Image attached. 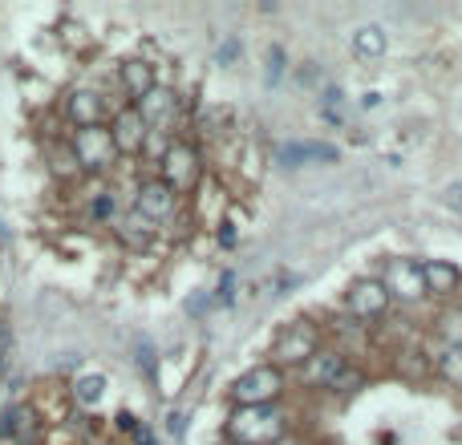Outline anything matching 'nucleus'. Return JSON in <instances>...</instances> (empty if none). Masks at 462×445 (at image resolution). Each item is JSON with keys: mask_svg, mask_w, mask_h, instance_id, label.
Returning <instances> with one entry per match:
<instances>
[{"mask_svg": "<svg viewBox=\"0 0 462 445\" xmlns=\"http://www.w3.org/2000/svg\"><path fill=\"white\" fill-rule=\"evenodd\" d=\"M288 437V417L280 401L276 405H248L227 417V441L231 445H276Z\"/></svg>", "mask_w": 462, "mask_h": 445, "instance_id": "f257e3e1", "label": "nucleus"}, {"mask_svg": "<svg viewBox=\"0 0 462 445\" xmlns=\"http://www.w3.org/2000/svg\"><path fill=\"white\" fill-rule=\"evenodd\" d=\"M284 393V372L276 364H259L248 369L243 377L231 380V401L235 409H248V405H276Z\"/></svg>", "mask_w": 462, "mask_h": 445, "instance_id": "f03ea898", "label": "nucleus"}, {"mask_svg": "<svg viewBox=\"0 0 462 445\" xmlns=\"http://www.w3.org/2000/svg\"><path fill=\"white\" fill-rule=\"evenodd\" d=\"M389 307H394V299H389L385 283L373 280V275H361V280L349 283L345 291V316H353V320H361L365 328L377 320H385Z\"/></svg>", "mask_w": 462, "mask_h": 445, "instance_id": "7ed1b4c3", "label": "nucleus"}, {"mask_svg": "<svg viewBox=\"0 0 462 445\" xmlns=\"http://www.w3.org/2000/svg\"><path fill=\"white\" fill-rule=\"evenodd\" d=\"M385 291L389 299H402L405 307H418L430 299V288H426V275H421V263L413 259H389L385 263Z\"/></svg>", "mask_w": 462, "mask_h": 445, "instance_id": "20e7f679", "label": "nucleus"}, {"mask_svg": "<svg viewBox=\"0 0 462 445\" xmlns=\"http://www.w3.org/2000/svg\"><path fill=\"white\" fill-rule=\"evenodd\" d=\"M41 417L29 401H13L0 409V437L13 445H41Z\"/></svg>", "mask_w": 462, "mask_h": 445, "instance_id": "39448f33", "label": "nucleus"}, {"mask_svg": "<svg viewBox=\"0 0 462 445\" xmlns=\"http://www.w3.org/2000/svg\"><path fill=\"white\" fill-rule=\"evenodd\" d=\"M316 352H321V332H316V324L300 320V324H292L280 336V344H276V369H280V364H296L300 369V364L313 360Z\"/></svg>", "mask_w": 462, "mask_h": 445, "instance_id": "423d86ee", "label": "nucleus"}, {"mask_svg": "<svg viewBox=\"0 0 462 445\" xmlns=\"http://www.w3.org/2000/svg\"><path fill=\"white\" fill-rule=\"evenodd\" d=\"M113 150H118V146H113V138L105 126H89V129H77V134H73V158H77V166H86V170L110 166Z\"/></svg>", "mask_w": 462, "mask_h": 445, "instance_id": "0eeeda50", "label": "nucleus"}, {"mask_svg": "<svg viewBox=\"0 0 462 445\" xmlns=\"http://www.w3.org/2000/svg\"><path fill=\"white\" fill-rule=\"evenodd\" d=\"M134 207H138V215H142L146 223H167V218L175 215V207H178V191H170L162 178H150V182L138 186Z\"/></svg>", "mask_w": 462, "mask_h": 445, "instance_id": "6e6552de", "label": "nucleus"}, {"mask_svg": "<svg viewBox=\"0 0 462 445\" xmlns=\"http://www.w3.org/2000/svg\"><path fill=\"white\" fill-rule=\"evenodd\" d=\"M195 178H199V158H195V150L186 142H175L167 162H162V182H167L170 191H191Z\"/></svg>", "mask_w": 462, "mask_h": 445, "instance_id": "1a4fd4ad", "label": "nucleus"}, {"mask_svg": "<svg viewBox=\"0 0 462 445\" xmlns=\"http://www.w3.org/2000/svg\"><path fill=\"white\" fill-rule=\"evenodd\" d=\"M345 369H349V356L340 352V348H321L313 360L300 364V380L313 388H329Z\"/></svg>", "mask_w": 462, "mask_h": 445, "instance_id": "9d476101", "label": "nucleus"}, {"mask_svg": "<svg viewBox=\"0 0 462 445\" xmlns=\"http://www.w3.org/2000/svg\"><path fill=\"white\" fill-rule=\"evenodd\" d=\"M134 110H138V118H142L146 126H150V129H159V126H167V121L175 118L178 102H175V93H170L167 85H154L150 93H146L142 102L134 105Z\"/></svg>", "mask_w": 462, "mask_h": 445, "instance_id": "9b49d317", "label": "nucleus"}, {"mask_svg": "<svg viewBox=\"0 0 462 445\" xmlns=\"http://www.w3.org/2000/svg\"><path fill=\"white\" fill-rule=\"evenodd\" d=\"M110 138L118 150H142V142L150 138V126L138 118V110H118V118H113V126H110Z\"/></svg>", "mask_w": 462, "mask_h": 445, "instance_id": "f8f14e48", "label": "nucleus"}, {"mask_svg": "<svg viewBox=\"0 0 462 445\" xmlns=\"http://www.w3.org/2000/svg\"><path fill=\"white\" fill-rule=\"evenodd\" d=\"M118 85H122V93L138 105L154 89V65L150 61H138V57H134V61H126L118 69Z\"/></svg>", "mask_w": 462, "mask_h": 445, "instance_id": "ddd939ff", "label": "nucleus"}, {"mask_svg": "<svg viewBox=\"0 0 462 445\" xmlns=\"http://www.w3.org/2000/svg\"><path fill=\"white\" fill-rule=\"evenodd\" d=\"M65 113H69V121L77 129L102 126V97H97L94 89H77V93H69V102H65Z\"/></svg>", "mask_w": 462, "mask_h": 445, "instance_id": "4468645a", "label": "nucleus"}, {"mask_svg": "<svg viewBox=\"0 0 462 445\" xmlns=\"http://www.w3.org/2000/svg\"><path fill=\"white\" fill-rule=\"evenodd\" d=\"M421 275H426L430 296H454V291H462V271L454 263H446V259L421 263Z\"/></svg>", "mask_w": 462, "mask_h": 445, "instance_id": "2eb2a0df", "label": "nucleus"}, {"mask_svg": "<svg viewBox=\"0 0 462 445\" xmlns=\"http://www.w3.org/2000/svg\"><path fill=\"white\" fill-rule=\"evenodd\" d=\"M353 53L361 57V61H377L381 53H385V32L377 29V24H365V29L353 32Z\"/></svg>", "mask_w": 462, "mask_h": 445, "instance_id": "dca6fc26", "label": "nucleus"}, {"mask_svg": "<svg viewBox=\"0 0 462 445\" xmlns=\"http://www.w3.org/2000/svg\"><path fill=\"white\" fill-rule=\"evenodd\" d=\"M332 158H337V150H329V146H300V142H292V146H284V150H280L284 166H300V162H332Z\"/></svg>", "mask_w": 462, "mask_h": 445, "instance_id": "f3484780", "label": "nucleus"}, {"mask_svg": "<svg viewBox=\"0 0 462 445\" xmlns=\"http://www.w3.org/2000/svg\"><path fill=\"white\" fill-rule=\"evenodd\" d=\"M434 372H438V377H442L450 388H462V348H442V352H438Z\"/></svg>", "mask_w": 462, "mask_h": 445, "instance_id": "a211bd4d", "label": "nucleus"}, {"mask_svg": "<svg viewBox=\"0 0 462 445\" xmlns=\"http://www.w3.org/2000/svg\"><path fill=\"white\" fill-rule=\"evenodd\" d=\"M438 336L446 340V348H462V304H450L438 316Z\"/></svg>", "mask_w": 462, "mask_h": 445, "instance_id": "6ab92c4d", "label": "nucleus"}, {"mask_svg": "<svg viewBox=\"0 0 462 445\" xmlns=\"http://www.w3.org/2000/svg\"><path fill=\"white\" fill-rule=\"evenodd\" d=\"M361 385H365V369H361V364H353V360H349V369L340 372L337 380H332V385H329V393H337V396H353Z\"/></svg>", "mask_w": 462, "mask_h": 445, "instance_id": "aec40b11", "label": "nucleus"}, {"mask_svg": "<svg viewBox=\"0 0 462 445\" xmlns=\"http://www.w3.org/2000/svg\"><path fill=\"white\" fill-rule=\"evenodd\" d=\"M73 393H77L81 405H97V401H102V393H105V377H102V372H86V377L77 380V388H73Z\"/></svg>", "mask_w": 462, "mask_h": 445, "instance_id": "412c9836", "label": "nucleus"}, {"mask_svg": "<svg viewBox=\"0 0 462 445\" xmlns=\"http://www.w3.org/2000/svg\"><path fill=\"white\" fill-rule=\"evenodd\" d=\"M170 146H175V142H170L162 129H150V138L142 142V154H146L150 162H159V166H162V162H167V154H170Z\"/></svg>", "mask_w": 462, "mask_h": 445, "instance_id": "4be33fe9", "label": "nucleus"}, {"mask_svg": "<svg viewBox=\"0 0 462 445\" xmlns=\"http://www.w3.org/2000/svg\"><path fill=\"white\" fill-rule=\"evenodd\" d=\"M89 215H94V223H105V218L113 215V199H110V194H97V199H89Z\"/></svg>", "mask_w": 462, "mask_h": 445, "instance_id": "5701e85b", "label": "nucleus"}, {"mask_svg": "<svg viewBox=\"0 0 462 445\" xmlns=\"http://www.w3.org/2000/svg\"><path fill=\"white\" fill-rule=\"evenodd\" d=\"M134 445H159V437H154V429L138 425V429H134Z\"/></svg>", "mask_w": 462, "mask_h": 445, "instance_id": "b1692460", "label": "nucleus"}, {"mask_svg": "<svg viewBox=\"0 0 462 445\" xmlns=\"http://www.w3.org/2000/svg\"><path fill=\"white\" fill-rule=\"evenodd\" d=\"M138 425H142V421H138V417H130V413H118V429H122V433H130V437H134V429Z\"/></svg>", "mask_w": 462, "mask_h": 445, "instance_id": "393cba45", "label": "nucleus"}, {"mask_svg": "<svg viewBox=\"0 0 462 445\" xmlns=\"http://www.w3.org/2000/svg\"><path fill=\"white\" fill-rule=\"evenodd\" d=\"M219 243H223V247H235V227L231 223H219Z\"/></svg>", "mask_w": 462, "mask_h": 445, "instance_id": "a878e982", "label": "nucleus"}, {"mask_svg": "<svg viewBox=\"0 0 462 445\" xmlns=\"http://www.w3.org/2000/svg\"><path fill=\"white\" fill-rule=\"evenodd\" d=\"M183 429H186V417H183V413H170V433L183 437Z\"/></svg>", "mask_w": 462, "mask_h": 445, "instance_id": "bb28decb", "label": "nucleus"}, {"mask_svg": "<svg viewBox=\"0 0 462 445\" xmlns=\"http://www.w3.org/2000/svg\"><path fill=\"white\" fill-rule=\"evenodd\" d=\"M276 445H304V441H300V437H292V433H288V437H284V441H276Z\"/></svg>", "mask_w": 462, "mask_h": 445, "instance_id": "cd10ccee", "label": "nucleus"}, {"mask_svg": "<svg viewBox=\"0 0 462 445\" xmlns=\"http://www.w3.org/2000/svg\"><path fill=\"white\" fill-rule=\"evenodd\" d=\"M0 243H5V223H0Z\"/></svg>", "mask_w": 462, "mask_h": 445, "instance_id": "c85d7f7f", "label": "nucleus"}]
</instances>
